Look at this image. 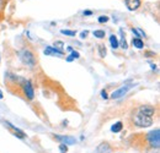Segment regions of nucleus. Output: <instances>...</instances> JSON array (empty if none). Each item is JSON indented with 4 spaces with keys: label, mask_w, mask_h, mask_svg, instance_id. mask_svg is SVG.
Segmentation results:
<instances>
[{
    "label": "nucleus",
    "mask_w": 160,
    "mask_h": 153,
    "mask_svg": "<svg viewBox=\"0 0 160 153\" xmlns=\"http://www.w3.org/2000/svg\"><path fill=\"white\" fill-rule=\"evenodd\" d=\"M147 141L148 143L154 148H159L160 146V134H159V130H154V131H150L149 134L147 135Z\"/></svg>",
    "instance_id": "obj_2"
},
{
    "label": "nucleus",
    "mask_w": 160,
    "mask_h": 153,
    "mask_svg": "<svg viewBox=\"0 0 160 153\" xmlns=\"http://www.w3.org/2000/svg\"><path fill=\"white\" fill-rule=\"evenodd\" d=\"M107 21H108L107 16H101V17H99V22H107Z\"/></svg>",
    "instance_id": "obj_20"
},
{
    "label": "nucleus",
    "mask_w": 160,
    "mask_h": 153,
    "mask_svg": "<svg viewBox=\"0 0 160 153\" xmlns=\"http://www.w3.org/2000/svg\"><path fill=\"white\" fill-rule=\"evenodd\" d=\"M44 54H46V55H49V54H58V55H63V52H60V50L56 49V48H53V47H48V48H46Z\"/></svg>",
    "instance_id": "obj_10"
},
{
    "label": "nucleus",
    "mask_w": 160,
    "mask_h": 153,
    "mask_svg": "<svg viewBox=\"0 0 160 153\" xmlns=\"http://www.w3.org/2000/svg\"><path fill=\"white\" fill-rule=\"evenodd\" d=\"M122 128H123V124H122L121 121H118V123H116V124L111 128V130H112L113 132H120L121 130H122Z\"/></svg>",
    "instance_id": "obj_12"
},
{
    "label": "nucleus",
    "mask_w": 160,
    "mask_h": 153,
    "mask_svg": "<svg viewBox=\"0 0 160 153\" xmlns=\"http://www.w3.org/2000/svg\"><path fill=\"white\" fill-rule=\"evenodd\" d=\"M92 12L91 11H84V15H91Z\"/></svg>",
    "instance_id": "obj_23"
},
{
    "label": "nucleus",
    "mask_w": 160,
    "mask_h": 153,
    "mask_svg": "<svg viewBox=\"0 0 160 153\" xmlns=\"http://www.w3.org/2000/svg\"><path fill=\"white\" fill-rule=\"evenodd\" d=\"M126 5H127L128 10L134 11L140 6V0H126Z\"/></svg>",
    "instance_id": "obj_7"
},
{
    "label": "nucleus",
    "mask_w": 160,
    "mask_h": 153,
    "mask_svg": "<svg viewBox=\"0 0 160 153\" xmlns=\"http://www.w3.org/2000/svg\"><path fill=\"white\" fill-rule=\"evenodd\" d=\"M79 57H80V55H79V53H78V52H74V50H72V57H69V58L73 60L74 58H75V59H78Z\"/></svg>",
    "instance_id": "obj_19"
},
{
    "label": "nucleus",
    "mask_w": 160,
    "mask_h": 153,
    "mask_svg": "<svg viewBox=\"0 0 160 153\" xmlns=\"http://www.w3.org/2000/svg\"><path fill=\"white\" fill-rule=\"evenodd\" d=\"M60 32H62V35H65V36H70V37H74V36H75V31H69V30H62Z\"/></svg>",
    "instance_id": "obj_16"
},
{
    "label": "nucleus",
    "mask_w": 160,
    "mask_h": 153,
    "mask_svg": "<svg viewBox=\"0 0 160 153\" xmlns=\"http://www.w3.org/2000/svg\"><path fill=\"white\" fill-rule=\"evenodd\" d=\"M5 124H6V126H9V129L12 131V134L15 135V136H18V137H20V138H25V134H23V131H21L20 129L15 128V126H14L12 124H10L9 121H6Z\"/></svg>",
    "instance_id": "obj_6"
},
{
    "label": "nucleus",
    "mask_w": 160,
    "mask_h": 153,
    "mask_svg": "<svg viewBox=\"0 0 160 153\" xmlns=\"http://www.w3.org/2000/svg\"><path fill=\"white\" fill-rule=\"evenodd\" d=\"M132 44H133L136 48H138V49H142V48H143V42H142V39H139V38H133Z\"/></svg>",
    "instance_id": "obj_13"
},
{
    "label": "nucleus",
    "mask_w": 160,
    "mask_h": 153,
    "mask_svg": "<svg viewBox=\"0 0 160 153\" xmlns=\"http://www.w3.org/2000/svg\"><path fill=\"white\" fill-rule=\"evenodd\" d=\"M155 109L152 105H140L134 114V123L139 128H148L153 124V115Z\"/></svg>",
    "instance_id": "obj_1"
},
{
    "label": "nucleus",
    "mask_w": 160,
    "mask_h": 153,
    "mask_svg": "<svg viewBox=\"0 0 160 153\" xmlns=\"http://www.w3.org/2000/svg\"><path fill=\"white\" fill-rule=\"evenodd\" d=\"M120 32H121V35H122V39H121V47L123 48V49H127V42H126V38H124V35H123V30H120Z\"/></svg>",
    "instance_id": "obj_14"
},
{
    "label": "nucleus",
    "mask_w": 160,
    "mask_h": 153,
    "mask_svg": "<svg viewBox=\"0 0 160 153\" xmlns=\"http://www.w3.org/2000/svg\"><path fill=\"white\" fill-rule=\"evenodd\" d=\"M86 36H88V31H84V32H81V36H80V37H81V38H85Z\"/></svg>",
    "instance_id": "obj_21"
},
{
    "label": "nucleus",
    "mask_w": 160,
    "mask_h": 153,
    "mask_svg": "<svg viewBox=\"0 0 160 153\" xmlns=\"http://www.w3.org/2000/svg\"><path fill=\"white\" fill-rule=\"evenodd\" d=\"M59 150H60V152H62V153H65L67 151H68V147H67L64 143H60V145H59Z\"/></svg>",
    "instance_id": "obj_18"
},
{
    "label": "nucleus",
    "mask_w": 160,
    "mask_h": 153,
    "mask_svg": "<svg viewBox=\"0 0 160 153\" xmlns=\"http://www.w3.org/2000/svg\"><path fill=\"white\" fill-rule=\"evenodd\" d=\"M110 43H111V47H112L113 49L118 48V45H120V43H118L117 38H116V36H111V37H110Z\"/></svg>",
    "instance_id": "obj_11"
},
{
    "label": "nucleus",
    "mask_w": 160,
    "mask_h": 153,
    "mask_svg": "<svg viewBox=\"0 0 160 153\" xmlns=\"http://www.w3.org/2000/svg\"><path fill=\"white\" fill-rule=\"evenodd\" d=\"M99 52H100V55L102 58L106 55V48H105L102 44H100V45H99Z\"/></svg>",
    "instance_id": "obj_17"
},
{
    "label": "nucleus",
    "mask_w": 160,
    "mask_h": 153,
    "mask_svg": "<svg viewBox=\"0 0 160 153\" xmlns=\"http://www.w3.org/2000/svg\"><path fill=\"white\" fill-rule=\"evenodd\" d=\"M20 59L22 60L23 64H26V65H28L31 67L35 66V64H36V60H35L33 54L30 50H27V49H23V50L20 52Z\"/></svg>",
    "instance_id": "obj_3"
},
{
    "label": "nucleus",
    "mask_w": 160,
    "mask_h": 153,
    "mask_svg": "<svg viewBox=\"0 0 160 153\" xmlns=\"http://www.w3.org/2000/svg\"><path fill=\"white\" fill-rule=\"evenodd\" d=\"M2 98V93H1V91H0V99Z\"/></svg>",
    "instance_id": "obj_24"
},
{
    "label": "nucleus",
    "mask_w": 160,
    "mask_h": 153,
    "mask_svg": "<svg viewBox=\"0 0 160 153\" xmlns=\"http://www.w3.org/2000/svg\"><path fill=\"white\" fill-rule=\"evenodd\" d=\"M57 140H59L62 142H65L68 145H73L75 143V138L74 137H70V136H56Z\"/></svg>",
    "instance_id": "obj_8"
},
{
    "label": "nucleus",
    "mask_w": 160,
    "mask_h": 153,
    "mask_svg": "<svg viewBox=\"0 0 160 153\" xmlns=\"http://www.w3.org/2000/svg\"><path fill=\"white\" fill-rule=\"evenodd\" d=\"M23 92H25V95H26V97L28 99H33L35 91H33V87H32V85H31L30 81H25L23 82Z\"/></svg>",
    "instance_id": "obj_5"
},
{
    "label": "nucleus",
    "mask_w": 160,
    "mask_h": 153,
    "mask_svg": "<svg viewBox=\"0 0 160 153\" xmlns=\"http://www.w3.org/2000/svg\"><path fill=\"white\" fill-rule=\"evenodd\" d=\"M98 152L99 153H111V147L108 146V143H101L98 147Z\"/></svg>",
    "instance_id": "obj_9"
},
{
    "label": "nucleus",
    "mask_w": 160,
    "mask_h": 153,
    "mask_svg": "<svg viewBox=\"0 0 160 153\" xmlns=\"http://www.w3.org/2000/svg\"><path fill=\"white\" fill-rule=\"evenodd\" d=\"M94 36L96 38H103L105 37V32L102 30H98V31H94Z\"/></svg>",
    "instance_id": "obj_15"
},
{
    "label": "nucleus",
    "mask_w": 160,
    "mask_h": 153,
    "mask_svg": "<svg viewBox=\"0 0 160 153\" xmlns=\"http://www.w3.org/2000/svg\"><path fill=\"white\" fill-rule=\"evenodd\" d=\"M101 96H102V98H105V99H106V98H107V93H106V91H102V92H101Z\"/></svg>",
    "instance_id": "obj_22"
},
{
    "label": "nucleus",
    "mask_w": 160,
    "mask_h": 153,
    "mask_svg": "<svg viewBox=\"0 0 160 153\" xmlns=\"http://www.w3.org/2000/svg\"><path fill=\"white\" fill-rule=\"evenodd\" d=\"M133 86H134V85H124L123 87H121L120 90L115 91V92L112 93V96H111V97H112L113 99H118V98H121V97L124 96V95H126V93H127V92H128V91H129V90H131Z\"/></svg>",
    "instance_id": "obj_4"
}]
</instances>
